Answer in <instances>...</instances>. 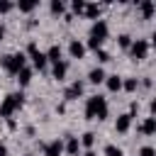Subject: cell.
Returning <instances> with one entry per match:
<instances>
[{
  "label": "cell",
  "instance_id": "5bb4252c",
  "mask_svg": "<svg viewBox=\"0 0 156 156\" xmlns=\"http://www.w3.org/2000/svg\"><path fill=\"white\" fill-rule=\"evenodd\" d=\"M44 56H46V61H54V63H58V61H61V46H58V44H54V46H51V49H49Z\"/></svg>",
  "mask_w": 156,
  "mask_h": 156
},
{
  "label": "cell",
  "instance_id": "8fae6325",
  "mask_svg": "<svg viewBox=\"0 0 156 156\" xmlns=\"http://www.w3.org/2000/svg\"><path fill=\"white\" fill-rule=\"evenodd\" d=\"M63 149H66V154H68V156H78V151H80V141H78L76 136H71V139L66 141V146H63Z\"/></svg>",
  "mask_w": 156,
  "mask_h": 156
},
{
  "label": "cell",
  "instance_id": "e0dca14e",
  "mask_svg": "<svg viewBox=\"0 0 156 156\" xmlns=\"http://www.w3.org/2000/svg\"><path fill=\"white\" fill-rule=\"evenodd\" d=\"M88 80H90V83H102V80H105V71H102V68H93V71L88 73Z\"/></svg>",
  "mask_w": 156,
  "mask_h": 156
},
{
  "label": "cell",
  "instance_id": "277c9868",
  "mask_svg": "<svg viewBox=\"0 0 156 156\" xmlns=\"http://www.w3.org/2000/svg\"><path fill=\"white\" fill-rule=\"evenodd\" d=\"M22 102H24V95H22V93H10V95L2 100V105H0V117H10L15 110L22 107Z\"/></svg>",
  "mask_w": 156,
  "mask_h": 156
},
{
  "label": "cell",
  "instance_id": "d6986e66",
  "mask_svg": "<svg viewBox=\"0 0 156 156\" xmlns=\"http://www.w3.org/2000/svg\"><path fill=\"white\" fill-rule=\"evenodd\" d=\"M88 17H98L100 15V5H95V2H90V5H85V10H83Z\"/></svg>",
  "mask_w": 156,
  "mask_h": 156
},
{
  "label": "cell",
  "instance_id": "484cf974",
  "mask_svg": "<svg viewBox=\"0 0 156 156\" xmlns=\"http://www.w3.org/2000/svg\"><path fill=\"white\" fill-rule=\"evenodd\" d=\"M105 154H107V156H122V151H119L117 146H112V144L105 146Z\"/></svg>",
  "mask_w": 156,
  "mask_h": 156
},
{
  "label": "cell",
  "instance_id": "6da1fadb",
  "mask_svg": "<svg viewBox=\"0 0 156 156\" xmlns=\"http://www.w3.org/2000/svg\"><path fill=\"white\" fill-rule=\"evenodd\" d=\"M85 117H90V119H105V117H107V100H105L102 95H93V98H88Z\"/></svg>",
  "mask_w": 156,
  "mask_h": 156
},
{
  "label": "cell",
  "instance_id": "f1b7e54d",
  "mask_svg": "<svg viewBox=\"0 0 156 156\" xmlns=\"http://www.w3.org/2000/svg\"><path fill=\"white\" fill-rule=\"evenodd\" d=\"M98 61H110V54L102 51V49H98Z\"/></svg>",
  "mask_w": 156,
  "mask_h": 156
},
{
  "label": "cell",
  "instance_id": "7402d4cb",
  "mask_svg": "<svg viewBox=\"0 0 156 156\" xmlns=\"http://www.w3.org/2000/svg\"><path fill=\"white\" fill-rule=\"evenodd\" d=\"M93 144H95V134L93 132H85L83 139H80V146H93Z\"/></svg>",
  "mask_w": 156,
  "mask_h": 156
},
{
  "label": "cell",
  "instance_id": "83f0119b",
  "mask_svg": "<svg viewBox=\"0 0 156 156\" xmlns=\"http://www.w3.org/2000/svg\"><path fill=\"white\" fill-rule=\"evenodd\" d=\"M139 156H156V151H154L151 146H144V149L139 151Z\"/></svg>",
  "mask_w": 156,
  "mask_h": 156
},
{
  "label": "cell",
  "instance_id": "ba28073f",
  "mask_svg": "<svg viewBox=\"0 0 156 156\" xmlns=\"http://www.w3.org/2000/svg\"><path fill=\"white\" fill-rule=\"evenodd\" d=\"M129 127H132V115H119L115 122V129L119 134H124V132H129Z\"/></svg>",
  "mask_w": 156,
  "mask_h": 156
},
{
  "label": "cell",
  "instance_id": "4dcf8cb0",
  "mask_svg": "<svg viewBox=\"0 0 156 156\" xmlns=\"http://www.w3.org/2000/svg\"><path fill=\"white\" fill-rule=\"evenodd\" d=\"M2 34H5V29H2V27H0V39H2Z\"/></svg>",
  "mask_w": 156,
  "mask_h": 156
},
{
  "label": "cell",
  "instance_id": "2e32d148",
  "mask_svg": "<svg viewBox=\"0 0 156 156\" xmlns=\"http://www.w3.org/2000/svg\"><path fill=\"white\" fill-rule=\"evenodd\" d=\"M139 10H141V15H144V17H151L156 7H154V2H151V0H141V2H139Z\"/></svg>",
  "mask_w": 156,
  "mask_h": 156
},
{
  "label": "cell",
  "instance_id": "5b68a950",
  "mask_svg": "<svg viewBox=\"0 0 156 156\" xmlns=\"http://www.w3.org/2000/svg\"><path fill=\"white\" fill-rule=\"evenodd\" d=\"M129 54H132L136 61H141V58H146V54H149V44H146L144 39H136V41H132Z\"/></svg>",
  "mask_w": 156,
  "mask_h": 156
},
{
  "label": "cell",
  "instance_id": "30bf717a",
  "mask_svg": "<svg viewBox=\"0 0 156 156\" xmlns=\"http://www.w3.org/2000/svg\"><path fill=\"white\" fill-rule=\"evenodd\" d=\"M68 51H71V56H73V58H83V54H85V46H83L80 41H76V39H73V41L68 44Z\"/></svg>",
  "mask_w": 156,
  "mask_h": 156
},
{
  "label": "cell",
  "instance_id": "52a82bcc",
  "mask_svg": "<svg viewBox=\"0 0 156 156\" xmlns=\"http://www.w3.org/2000/svg\"><path fill=\"white\" fill-rule=\"evenodd\" d=\"M80 93H83V83H80V80H76V83H71V85L66 88L63 98H66V100H76V98H80Z\"/></svg>",
  "mask_w": 156,
  "mask_h": 156
},
{
  "label": "cell",
  "instance_id": "f546056e",
  "mask_svg": "<svg viewBox=\"0 0 156 156\" xmlns=\"http://www.w3.org/2000/svg\"><path fill=\"white\" fill-rule=\"evenodd\" d=\"M0 156H7V146L5 144H0Z\"/></svg>",
  "mask_w": 156,
  "mask_h": 156
},
{
  "label": "cell",
  "instance_id": "3957f363",
  "mask_svg": "<svg viewBox=\"0 0 156 156\" xmlns=\"http://www.w3.org/2000/svg\"><path fill=\"white\" fill-rule=\"evenodd\" d=\"M24 54H7V56H2L0 58V63H2V68L7 71V73H12V76H17L22 68H24Z\"/></svg>",
  "mask_w": 156,
  "mask_h": 156
},
{
  "label": "cell",
  "instance_id": "44dd1931",
  "mask_svg": "<svg viewBox=\"0 0 156 156\" xmlns=\"http://www.w3.org/2000/svg\"><path fill=\"white\" fill-rule=\"evenodd\" d=\"M34 7H37V0H22V2H20V10H22V12H32Z\"/></svg>",
  "mask_w": 156,
  "mask_h": 156
},
{
  "label": "cell",
  "instance_id": "4316f807",
  "mask_svg": "<svg viewBox=\"0 0 156 156\" xmlns=\"http://www.w3.org/2000/svg\"><path fill=\"white\" fill-rule=\"evenodd\" d=\"M12 10V2L10 0H0V12H10Z\"/></svg>",
  "mask_w": 156,
  "mask_h": 156
},
{
  "label": "cell",
  "instance_id": "ac0fdd59",
  "mask_svg": "<svg viewBox=\"0 0 156 156\" xmlns=\"http://www.w3.org/2000/svg\"><path fill=\"white\" fill-rule=\"evenodd\" d=\"M122 88L129 90V93H134V90L139 88V80H136V78H127V80H122Z\"/></svg>",
  "mask_w": 156,
  "mask_h": 156
},
{
  "label": "cell",
  "instance_id": "8992f818",
  "mask_svg": "<svg viewBox=\"0 0 156 156\" xmlns=\"http://www.w3.org/2000/svg\"><path fill=\"white\" fill-rule=\"evenodd\" d=\"M27 51H29V56H32V61H34V66H37V68H44V66H46V56L37 49V44H29V46H27Z\"/></svg>",
  "mask_w": 156,
  "mask_h": 156
},
{
  "label": "cell",
  "instance_id": "9a60e30c",
  "mask_svg": "<svg viewBox=\"0 0 156 156\" xmlns=\"http://www.w3.org/2000/svg\"><path fill=\"white\" fill-rule=\"evenodd\" d=\"M66 71H68V63H66V61H58V63H54V78H56V80H63Z\"/></svg>",
  "mask_w": 156,
  "mask_h": 156
},
{
  "label": "cell",
  "instance_id": "cb8c5ba5",
  "mask_svg": "<svg viewBox=\"0 0 156 156\" xmlns=\"http://www.w3.org/2000/svg\"><path fill=\"white\" fill-rule=\"evenodd\" d=\"M51 12H54V15H61V12H63V2H61V0H51Z\"/></svg>",
  "mask_w": 156,
  "mask_h": 156
},
{
  "label": "cell",
  "instance_id": "603a6c76",
  "mask_svg": "<svg viewBox=\"0 0 156 156\" xmlns=\"http://www.w3.org/2000/svg\"><path fill=\"white\" fill-rule=\"evenodd\" d=\"M117 41H119V46H122V49H129V46H132V37H129V34H119V39H117Z\"/></svg>",
  "mask_w": 156,
  "mask_h": 156
},
{
  "label": "cell",
  "instance_id": "d4e9b609",
  "mask_svg": "<svg viewBox=\"0 0 156 156\" xmlns=\"http://www.w3.org/2000/svg\"><path fill=\"white\" fill-rule=\"evenodd\" d=\"M71 7H73V12H78V15H80V12L85 10V2H83V0H73V2H71Z\"/></svg>",
  "mask_w": 156,
  "mask_h": 156
},
{
  "label": "cell",
  "instance_id": "7a4b0ae2",
  "mask_svg": "<svg viewBox=\"0 0 156 156\" xmlns=\"http://www.w3.org/2000/svg\"><path fill=\"white\" fill-rule=\"evenodd\" d=\"M105 39H107V24H105L102 20H98V22L90 27V41H88V46L98 51V49L102 46V41H105Z\"/></svg>",
  "mask_w": 156,
  "mask_h": 156
},
{
  "label": "cell",
  "instance_id": "7c38bea8",
  "mask_svg": "<svg viewBox=\"0 0 156 156\" xmlns=\"http://www.w3.org/2000/svg\"><path fill=\"white\" fill-rule=\"evenodd\" d=\"M105 83H107V90H112V93H117L122 88V78L119 76H105Z\"/></svg>",
  "mask_w": 156,
  "mask_h": 156
},
{
  "label": "cell",
  "instance_id": "ffe728a7",
  "mask_svg": "<svg viewBox=\"0 0 156 156\" xmlns=\"http://www.w3.org/2000/svg\"><path fill=\"white\" fill-rule=\"evenodd\" d=\"M17 76H20V78H17V80H20V83H22V85H27V83H29V80H32V71H29V68H22V71H20V73H17Z\"/></svg>",
  "mask_w": 156,
  "mask_h": 156
},
{
  "label": "cell",
  "instance_id": "4fadbf2b",
  "mask_svg": "<svg viewBox=\"0 0 156 156\" xmlns=\"http://www.w3.org/2000/svg\"><path fill=\"white\" fill-rule=\"evenodd\" d=\"M139 129H141L146 136H151V134L156 132V119H154V117H146V119L141 122V127H139Z\"/></svg>",
  "mask_w": 156,
  "mask_h": 156
},
{
  "label": "cell",
  "instance_id": "1f68e13d",
  "mask_svg": "<svg viewBox=\"0 0 156 156\" xmlns=\"http://www.w3.org/2000/svg\"><path fill=\"white\" fill-rule=\"evenodd\" d=\"M85 156H95V154H93V151H88V154H85Z\"/></svg>",
  "mask_w": 156,
  "mask_h": 156
},
{
  "label": "cell",
  "instance_id": "9c48e42d",
  "mask_svg": "<svg viewBox=\"0 0 156 156\" xmlns=\"http://www.w3.org/2000/svg\"><path fill=\"white\" fill-rule=\"evenodd\" d=\"M61 151H63V144L58 139H54V141H49L44 146V156H61Z\"/></svg>",
  "mask_w": 156,
  "mask_h": 156
}]
</instances>
